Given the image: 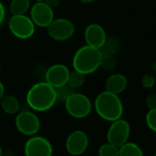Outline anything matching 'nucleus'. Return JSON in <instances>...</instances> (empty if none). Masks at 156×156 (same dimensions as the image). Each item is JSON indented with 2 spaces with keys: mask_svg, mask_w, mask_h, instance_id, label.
Segmentation results:
<instances>
[{
  "mask_svg": "<svg viewBox=\"0 0 156 156\" xmlns=\"http://www.w3.org/2000/svg\"><path fill=\"white\" fill-rule=\"evenodd\" d=\"M27 103L35 112H47L50 110L58 101L56 89L46 81L34 84L26 96Z\"/></svg>",
  "mask_w": 156,
  "mask_h": 156,
  "instance_id": "nucleus-1",
  "label": "nucleus"
},
{
  "mask_svg": "<svg viewBox=\"0 0 156 156\" xmlns=\"http://www.w3.org/2000/svg\"><path fill=\"white\" fill-rule=\"evenodd\" d=\"M94 108L101 119L112 122L121 119L123 113V105L119 95L107 90L101 92L96 97Z\"/></svg>",
  "mask_w": 156,
  "mask_h": 156,
  "instance_id": "nucleus-2",
  "label": "nucleus"
},
{
  "mask_svg": "<svg viewBox=\"0 0 156 156\" xmlns=\"http://www.w3.org/2000/svg\"><path fill=\"white\" fill-rule=\"evenodd\" d=\"M101 56L99 48L85 45L75 52L72 59L73 68L84 75L91 74L101 67Z\"/></svg>",
  "mask_w": 156,
  "mask_h": 156,
  "instance_id": "nucleus-3",
  "label": "nucleus"
},
{
  "mask_svg": "<svg viewBox=\"0 0 156 156\" xmlns=\"http://www.w3.org/2000/svg\"><path fill=\"white\" fill-rule=\"evenodd\" d=\"M67 112L73 118L83 119L90 115L92 110L90 100L84 94L74 92L65 101Z\"/></svg>",
  "mask_w": 156,
  "mask_h": 156,
  "instance_id": "nucleus-4",
  "label": "nucleus"
},
{
  "mask_svg": "<svg viewBox=\"0 0 156 156\" xmlns=\"http://www.w3.org/2000/svg\"><path fill=\"white\" fill-rule=\"evenodd\" d=\"M8 27L14 37L19 39H27L34 35L36 26L29 16L17 15L10 17Z\"/></svg>",
  "mask_w": 156,
  "mask_h": 156,
  "instance_id": "nucleus-5",
  "label": "nucleus"
},
{
  "mask_svg": "<svg viewBox=\"0 0 156 156\" xmlns=\"http://www.w3.org/2000/svg\"><path fill=\"white\" fill-rule=\"evenodd\" d=\"M15 124L17 131L27 136L36 135L40 129V120L38 116L30 111L18 112L16 116Z\"/></svg>",
  "mask_w": 156,
  "mask_h": 156,
  "instance_id": "nucleus-6",
  "label": "nucleus"
},
{
  "mask_svg": "<svg viewBox=\"0 0 156 156\" xmlns=\"http://www.w3.org/2000/svg\"><path fill=\"white\" fill-rule=\"evenodd\" d=\"M130 133L131 126L129 122L121 118L112 122L107 132V141L117 147H121L128 142Z\"/></svg>",
  "mask_w": 156,
  "mask_h": 156,
  "instance_id": "nucleus-7",
  "label": "nucleus"
},
{
  "mask_svg": "<svg viewBox=\"0 0 156 156\" xmlns=\"http://www.w3.org/2000/svg\"><path fill=\"white\" fill-rule=\"evenodd\" d=\"M25 156H52L53 147L45 137L34 135L27 141L24 147Z\"/></svg>",
  "mask_w": 156,
  "mask_h": 156,
  "instance_id": "nucleus-8",
  "label": "nucleus"
},
{
  "mask_svg": "<svg viewBox=\"0 0 156 156\" xmlns=\"http://www.w3.org/2000/svg\"><path fill=\"white\" fill-rule=\"evenodd\" d=\"M47 28L48 36L57 41L67 40L70 38L75 32L74 24L67 18L54 19Z\"/></svg>",
  "mask_w": 156,
  "mask_h": 156,
  "instance_id": "nucleus-9",
  "label": "nucleus"
},
{
  "mask_svg": "<svg viewBox=\"0 0 156 156\" xmlns=\"http://www.w3.org/2000/svg\"><path fill=\"white\" fill-rule=\"evenodd\" d=\"M30 18L35 26L48 27L54 20L53 8L48 6L44 1L37 2L30 8Z\"/></svg>",
  "mask_w": 156,
  "mask_h": 156,
  "instance_id": "nucleus-10",
  "label": "nucleus"
},
{
  "mask_svg": "<svg viewBox=\"0 0 156 156\" xmlns=\"http://www.w3.org/2000/svg\"><path fill=\"white\" fill-rule=\"evenodd\" d=\"M89 147V137L83 131L72 132L66 140V150L73 156L81 155Z\"/></svg>",
  "mask_w": 156,
  "mask_h": 156,
  "instance_id": "nucleus-11",
  "label": "nucleus"
},
{
  "mask_svg": "<svg viewBox=\"0 0 156 156\" xmlns=\"http://www.w3.org/2000/svg\"><path fill=\"white\" fill-rule=\"evenodd\" d=\"M69 69L63 64H54L50 66L45 75L46 82L57 89L67 84L69 76Z\"/></svg>",
  "mask_w": 156,
  "mask_h": 156,
  "instance_id": "nucleus-12",
  "label": "nucleus"
},
{
  "mask_svg": "<svg viewBox=\"0 0 156 156\" xmlns=\"http://www.w3.org/2000/svg\"><path fill=\"white\" fill-rule=\"evenodd\" d=\"M84 39L86 45L90 47L101 48L107 39L105 29L97 23L90 24L84 31Z\"/></svg>",
  "mask_w": 156,
  "mask_h": 156,
  "instance_id": "nucleus-13",
  "label": "nucleus"
},
{
  "mask_svg": "<svg viewBox=\"0 0 156 156\" xmlns=\"http://www.w3.org/2000/svg\"><path fill=\"white\" fill-rule=\"evenodd\" d=\"M128 85V80L123 74L114 73L111 75L105 82V90L119 95L122 93Z\"/></svg>",
  "mask_w": 156,
  "mask_h": 156,
  "instance_id": "nucleus-14",
  "label": "nucleus"
},
{
  "mask_svg": "<svg viewBox=\"0 0 156 156\" xmlns=\"http://www.w3.org/2000/svg\"><path fill=\"white\" fill-rule=\"evenodd\" d=\"M0 106L3 112L6 114L13 115L19 112L20 104L18 100L13 95H4L0 100Z\"/></svg>",
  "mask_w": 156,
  "mask_h": 156,
  "instance_id": "nucleus-15",
  "label": "nucleus"
},
{
  "mask_svg": "<svg viewBox=\"0 0 156 156\" xmlns=\"http://www.w3.org/2000/svg\"><path fill=\"white\" fill-rule=\"evenodd\" d=\"M30 8L29 0H11L9 5V9L12 16L26 15V13Z\"/></svg>",
  "mask_w": 156,
  "mask_h": 156,
  "instance_id": "nucleus-16",
  "label": "nucleus"
},
{
  "mask_svg": "<svg viewBox=\"0 0 156 156\" xmlns=\"http://www.w3.org/2000/svg\"><path fill=\"white\" fill-rule=\"evenodd\" d=\"M119 156H144V153L138 144L127 142L119 147Z\"/></svg>",
  "mask_w": 156,
  "mask_h": 156,
  "instance_id": "nucleus-17",
  "label": "nucleus"
},
{
  "mask_svg": "<svg viewBox=\"0 0 156 156\" xmlns=\"http://www.w3.org/2000/svg\"><path fill=\"white\" fill-rule=\"evenodd\" d=\"M120 48L119 41L114 37H107L106 41L102 45V47L100 48L102 55H112L115 56V54L118 52Z\"/></svg>",
  "mask_w": 156,
  "mask_h": 156,
  "instance_id": "nucleus-18",
  "label": "nucleus"
},
{
  "mask_svg": "<svg viewBox=\"0 0 156 156\" xmlns=\"http://www.w3.org/2000/svg\"><path fill=\"white\" fill-rule=\"evenodd\" d=\"M85 76L86 75L74 69L72 72H69V76L67 84L70 88H72L74 90L77 89H80V87L83 86V84L85 82Z\"/></svg>",
  "mask_w": 156,
  "mask_h": 156,
  "instance_id": "nucleus-19",
  "label": "nucleus"
},
{
  "mask_svg": "<svg viewBox=\"0 0 156 156\" xmlns=\"http://www.w3.org/2000/svg\"><path fill=\"white\" fill-rule=\"evenodd\" d=\"M117 66V59L115 58V56L112 55H102L101 59V67L104 70L112 71L116 69Z\"/></svg>",
  "mask_w": 156,
  "mask_h": 156,
  "instance_id": "nucleus-20",
  "label": "nucleus"
},
{
  "mask_svg": "<svg viewBox=\"0 0 156 156\" xmlns=\"http://www.w3.org/2000/svg\"><path fill=\"white\" fill-rule=\"evenodd\" d=\"M99 156H119V147L106 143L101 145L98 151Z\"/></svg>",
  "mask_w": 156,
  "mask_h": 156,
  "instance_id": "nucleus-21",
  "label": "nucleus"
},
{
  "mask_svg": "<svg viewBox=\"0 0 156 156\" xmlns=\"http://www.w3.org/2000/svg\"><path fill=\"white\" fill-rule=\"evenodd\" d=\"M74 90L70 88L68 84H65L63 86H60L56 89V93H57V98L59 101H66V100L72 94L74 93Z\"/></svg>",
  "mask_w": 156,
  "mask_h": 156,
  "instance_id": "nucleus-22",
  "label": "nucleus"
},
{
  "mask_svg": "<svg viewBox=\"0 0 156 156\" xmlns=\"http://www.w3.org/2000/svg\"><path fill=\"white\" fill-rule=\"evenodd\" d=\"M145 122L148 126V128L156 133V109L149 110L145 116Z\"/></svg>",
  "mask_w": 156,
  "mask_h": 156,
  "instance_id": "nucleus-23",
  "label": "nucleus"
},
{
  "mask_svg": "<svg viewBox=\"0 0 156 156\" xmlns=\"http://www.w3.org/2000/svg\"><path fill=\"white\" fill-rule=\"evenodd\" d=\"M146 106L149 110L156 109V93H150L145 99Z\"/></svg>",
  "mask_w": 156,
  "mask_h": 156,
  "instance_id": "nucleus-24",
  "label": "nucleus"
},
{
  "mask_svg": "<svg viewBox=\"0 0 156 156\" xmlns=\"http://www.w3.org/2000/svg\"><path fill=\"white\" fill-rule=\"evenodd\" d=\"M44 2L51 8H55L60 4L61 0H44Z\"/></svg>",
  "mask_w": 156,
  "mask_h": 156,
  "instance_id": "nucleus-25",
  "label": "nucleus"
},
{
  "mask_svg": "<svg viewBox=\"0 0 156 156\" xmlns=\"http://www.w3.org/2000/svg\"><path fill=\"white\" fill-rule=\"evenodd\" d=\"M5 17V9L4 5L0 2V25L4 22Z\"/></svg>",
  "mask_w": 156,
  "mask_h": 156,
  "instance_id": "nucleus-26",
  "label": "nucleus"
},
{
  "mask_svg": "<svg viewBox=\"0 0 156 156\" xmlns=\"http://www.w3.org/2000/svg\"><path fill=\"white\" fill-rule=\"evenodd\" d=\"M4 95H5V87H4L3 83L0 81V100L3 98Z\"/></svg>",
  "mask_w": 156,
  "mask_h": 156,
  "instance_id": "nucleus-27",
  "label": "nucleus"
},
{
  "mask_svg": "<svg viewBox=\"0 0 156 156\" xmlns=\"http://www.w3.org/2000/svg\"><path fill=\"white\" fill-rule=\"evenodd\" d=\"M79 1L81 2V3H83V4H90V3L94 2L95 0H79Z\"/></svg>",
  "mask_w": 156,
  "mask_h": 156,
  "instance_id": "nucleus-28",
  "label": "nucleus"
},
{
  "mask_svg": "<svg viewBox=\"0 0 156 156\" xmlns=\"http://www.w3.org/2000/svg\"><path fill=\"white\" fill-rule=\"evenodd\" d=\"M0 156H3V150H2L1 146H0Z\"/></svg>",
  "mask_w": 156,
  "mask_h": 156,
  "instance_id": "nucleus-29",
  "label": "nucleus"
},
{
  "mask_svg": "<svg viewBox=\"0 0 156 156\" xmlns=\"http://www.w3.org/2000/svg\"><path fill=\"white\" fill-rule=\"evenodd\" d=\"M36 2H40V1H44V0H35Z\"/></svg>",
  "mask_w": 156,
  "mask_h": 156,
  "instance_id": "nucleus-30",
  "label": "nucleus"
},
{
  "mask_svg": "<svg viewBox=\"0 0 156 156\" xmlns=\"http://www.w3.org/2000/svg\"><path fill=\"white\" fill-rule=\"evenodd\" d=\"M154 156H156V152H155V154H154Z\"/></svg>",
  "mask_w": 156,
  "mask_h": 156,
  "instance_id": "nucleus-31",
  "label": "nucleus"
}]
</instances>
